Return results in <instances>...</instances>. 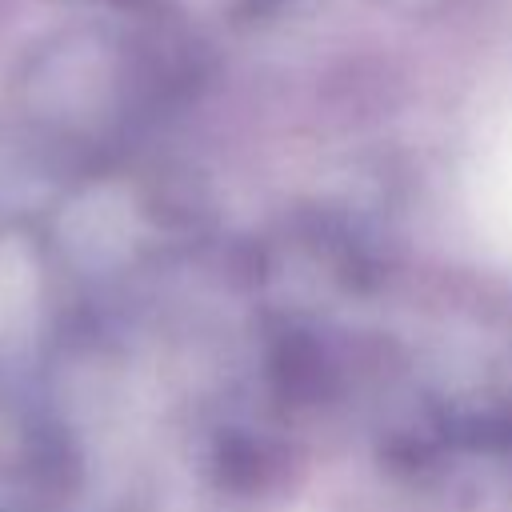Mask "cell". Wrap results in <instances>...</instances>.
Listing matches in <instances>:
<instances>
[{"instance_id":"cell-1","label":"cell","mask_w":512,"mask_h":512,"mask_svg":"<svg viewBox=\"0 0 512 512\" xmlns=\"http://www.w3.org/2000/svg\"><path fill=\"white\" fill-rule=\"evenodd\" d=\"M488 208L496 212L500 228L512 240V120L500 132V144H496V156L488 168Z\"/></svg>"}]
</instances>
